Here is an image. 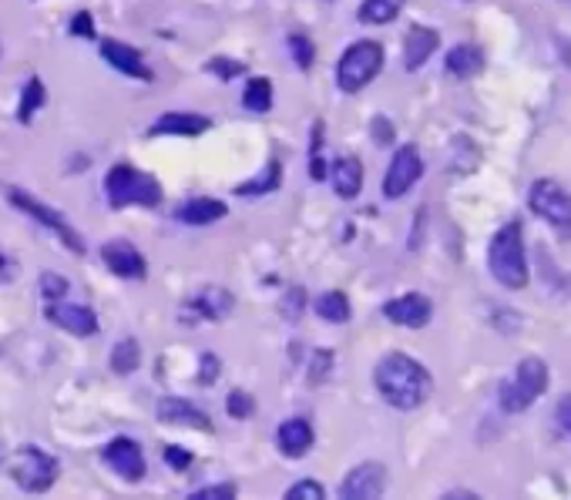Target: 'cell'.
Listing matches in <instances>:
<instances>
[{
  "mask_svg": "<svg viewBox=\"0 0 571 500\" xmlns=\"http://www.w3.org/2000/svg\"><path fill=\"white\" fill-rule=\"evenodd\" d=\"M558 420H561V427L571 433V396L561 400V406H558Z\"/></svg>",
  "mask_w": 571,
  "mask_h": 500,
  "instance_id": "cell-40",
  "label": "cell"
},
{
  "mask_svg": "<svg viewBox=\"0 0 571 500\" xmlns=\"http://www.w3.org/2000/svg\"><path fill=\"white\" fill-rule=\"evenodd\" d=\"M424 175V158L414 145H404L393 155L390 168H386V178H383V195L393 202V199H404Z\"/></svg>",
  "mask_w": 571,
  "mask_h": 500,
  "instance_id": "cell-9",
  "label": "cell"
},
{
  "mask_svg": "<svg viewBox=\"0 0 571 500\" xmlns=\"http://www.w3.org/2000/svg\"><path fill=\"white\" fill-rule=\"evenodd\" d=\"M373 134H377V145H390V128H386V121H377V124H373Z\"/></svg>",
  "mask_w": 571,
  "mask_h": 500,
  "instance_id": "cell-41",
  "label": "cell"
},
{
  "mask_svg": "<svg viewBox=\"0 0 571 500\" xmlns=\"http://www.w3.org/2000/svg\"><path fill=\"white\" fill-rule=\"evenodd\" d=\"M317 312L326 323H346L349 320V299L343 293H323L317 299Z\"/></svg>",
  "mask_w": 571,
  "mask_h": 500,
  "instance_id": "cell-28",
  "label": "cell"
},
{
  "mask_svg": "<svg viewBox=\"0 0 571 500\" xmlns=\"http://www.w3.org/2000/svg\"><path fill=\"white\" fill-rule=\"evenodd\" d=\"M105 461H108V467L121 477V480H128V484H139L142 477H145V453H142V447L135 443V440H128V437H118V440H111L108 447H105Z\"/></svg>",
  "mask_w": 571,
  "mask_h": 500,
  "instance_id": "cell-13",
  "label": "cell"
},
{
  "mask_svg": "<svg viewBox=\"0 0 571 500\" xmlns=\"http://www.w3.org/2000/svg\"><path fill=\"white\" fill-rule=\"evenodd\" d=\"M383 490H386V467L377 461L354 467L340 484L343 500H377V497H383Z\"/></svg>",
  "mask_w": 571,
  "mask_h": 500,
  "instance_id": "cell-12",
  "label": "cell"
},
{
  "mask_svg": "<svg viewBox=\"0 0 571 500\" xmlns=\"http://www.w3.org/2000/svg\"><path fill=\"white\" fill-rule=\"evenodd\" d=\"M8 199H11V205H17L21 212H27L34 222H40L44 225V229H48V233H55L74 255H84V239L71 229V225L64 222V215L61 212H55V209H48V205H44V202H37V199H31L27 192H21V189H8Z\"/></svg>",
  "mask_w": 571,
  "mask_h": 500,
  "instance_id": "cell-8",
  "label": "cell"
},
{
  "mask_svg": "<svg viewBox=\"0 0 571 500\" xmlns=\"http://www.w3.org/2000/svg\"><path fill=\"white\" fill-rule=\"evenodd\" d=\"M444 71L457 81H467L474 74L485 71V51L474 48V44H457V48L448 51V61H444Z\"/></svg>",
  "mask_w": 571,
  "mask_h": 500,
  "instance_id": "cell-22",
  "label": "cell"
},
{
  "mask_svg": "<svg viewBox=\"0 0 571 500\" xmlns=\"http://www.w3.org/2000/svg\"><path fill=\"white\" fill-rule=\"evenodd\" d=\"M44 316H48V323H55L58 330L71 333V336H95L98 333V316L95 309L87 306H78V302H64V299H55L44 306Z\"/></svg>",
  "mask_w": 571,
  "mask_h": 500,
  "instance_id": "cell-11",
  "label": "cell"
},
{
  "mask_svg": "<svg viewBox=\"0 0 571 500\" xmlns=\"http://www.w3.org/2000/svg\"><path fill=\"white\" fill-rule=\"evenodd\" d=\"M457 497H464V500H474V493H471V490H448V493H444V500H457Z\"/></svg>",
  "mask_w": 571,
  "mask_h": 500,
  "instance_id": "cell-42",
  "label": "cell"
},
{
  "mask_svg": "<svg viewBox=\"0 0 571 500\" xmlns=\"http://www.w3.org/2000/svg\"><path fill=\"white\" fill-rule=\"evenodd\" d=\"M139 362H142V349L135 340H121L115 349H111V370L128 377V373H135L139 370Z\"/></svg>",
  "mask_w": 571,
  "mask_h": 500,
  "instance_id": "cell-27",
  "label": "cell"
},
{
  "mask_svg": "<svg viewBox=\"0 0 571 500\" xmlns=\"http://www.w3.org/2000/svg\"><path fill=\"white\" fill-rule=\"evenodd\" d=\"M279 178H283V168H279V162H270L266 168H262V175L259 178H252V181H242V186L236 189V195H249V199H255V195H270V192H276L279 189Z\"/></svg>",
  "mask_w": 571,
  "mask_h": 500,
  "instance_id": "cell-25",
  "label": "cell"
},
{
  "mask_svg": "<svg viewBox=\"0 0 571 500\" xmlns=\"http://www.w3.org/2000/svg\"><path fill=\"white\" fill-rule=\"evenodd\" d=\"M105 199L111 209H124V205H158L162 202V186L139 171V168H131V165H111L108 175H105Z\"/></svg>",
  "mask_w": 571,
  "mask_h": 500,
  "instance_id": "cell-3",
  "label": "cell"
},
{
  "mask_svg": "<svg viewBox=\"0 0 571 500\" xmlns=\"http://www.w3.org/2000/svg\"><path fill=\"white\" fill-rule=\"evenodd\" d=\"M233 312V293L218 289V286H205L202 293H195L192 299H186L179 320L186 326H199L202 320H226Z\"/></svg>",
  "mask_w": 571,
  "mask_h": 500,
  "instance_id": "cell-10",
  "label": "cell"
},
{
  "mask_svg": "<svg viewBox=\"0 0 571 500\" xmlns=\"http://www.w3.org/2000/svg\"><path fill=\"white\" fill-rule=\"evenodd\" d=\"M226 410H229V417L246 420V417H252V414H255V403H252V396H249V393L233 390V393H229V400H226Z\"/></svg>",
  "mask_w": 571,
  "mask_h": 500,
  "instance_id": "cell-32",
  "label": "cell"
},
{
  "mask_svg": "<svg viewBox=\"0 0 571 500\" xmlns=\"http://www.w3.org/2000/svg\"><path fill=\"white\" fill-rule=\"evenodd\" d=\"M276 443H279V450L286 453V457H302V453L313 447V427L306 424L302 417H289V420L279 424Z\"/></svg>",
  "mask_w": 571,
  "mask_h": 500,
  "instance_id": "cell-21",
  "label": "cell"
},
{
  "mask_svg": "<svg viewBox=\"0 0 571 500\" xmlns=\"http://www.w3.org/2000/svg\"><path fill=\"white\" fill-rule=\"evenodd\" d=\"M212 128L209 118L202 115H192V111H168L162 118L152 121L148 134L152 139H158V134H179V139H195V134H205Z\"/></svg>",
  "mask_w": 571,
  "mask_h": 500,
  "instance_id": "cell-17",
  "label": "cell"
},
{
  "mask_svg": "<svg viewBox=\"0 0 571 500\" xmlns=\"http://www.w3.org/2000/svg\"><path fill=\"white\" fill-rule=\"evenodd\" d=\"M383 316L393 323V326H407V330H424L430 323V316H433V306L427 296L420 293H407V296H397V299H390L383 306Z\"/></svg>",
  "mask_w": 571,
  "mask_h": 500,
  "instance_id": "cell-15",
  "label": "cell"
},
{
  "mask_svg": "<svg viewBox=\"0 0 571 500\" xmlns=\"http://www.w3.org/2000/svg\"><path fill=\"white\" fill-rule=\"evenodd\" d=\"M330 178H333V192H336L343 202L357 199L360 189H364V165H360V158L340 155V158L333 162V168H330Z\"/></svg>",
  "mask_w": 571,
  "mask_h": 500,
  "instance_id": "cell-20",
  "label": "cell"
},
{
  "mask_svg": "<svg viewBox=\"0 0 571 500\" xmlns=\"http://www.w3.org/2000/svg\"><path fill=\"white\" fill-rule=\"evenodd\" d=\"M383 68V48L377 40H357L343 51L340 64H336V84L346 95H357L364 91Z\"/></svg>",
  "mask_w": 571,
  "mask_h": 500,
  "instance_id": "cell-5",
  "label": "cell"
},
{
  "mask_svg": "<svg viewBox=\"0 0 571 500\" xmlns=\"http://www.w3.org/2000/svg\"><path fill=\"white\" fill-rule=\"evenodd\" d=\"M528 205L538 218H545L551 229L564 239H571V192H564L558 181L538 178L532 186Z\"/></svg>",
  "mask_w": 571,
  "mask_h": 500,
  "instance_id": "cell-7",
  "label": "cell"
},
{
  "mask_svg": "<svg viewBox=\"0 0 571 500\" xmlns=\"http://www.w3.org/2000/svg\"><path fill=\"white\" fill-rule=\"evenodd\" d=\"M8 474L24 493H44L58 480V461L51 453H44L40 447H21V450H14Z\"/></svg>",
  "mask_w": 571,
  "mask_h": 500,
  "instance_id": "cell-6",
  "label": "cell"
},
{
  "mask_svg": "<svg viewBox=\"0 0 571 500\" xmlns=\"http://www.w3.org/2000/svg\"><path fill=\"white\" fill-rule=\"evenodd\" d=\"M545 390H548V367L538 356H528V359L518 362L514 377L501 383L498 403H501L504 414H521V410H528Z\"/></svg>",
  "mask_w": 571,
  "mask_h": 500,
  "instance_id": "cell-4",
  "label": "cell"
},
{
  "mask_svg": "<svg viewBox=\"0 0 571 500\" xmlns=\"http://www.w3.org/2000/svg\"><path fill=\"white\" fill-rule=\"evenodd\" d=\"M401 11H404V0H364L360 21L364 24H390Z\"/></svg>",
  "mask_w": 571,
  "mask_h": 500,
  "instance_id": "cell-26",
  "label": "cell"
},
{
  "mask_svg": "<svg viewBox=\"0 0 571 500\" xmlns=\"http://www.w3.org/2000/svg\"><path fill=\"white\" fill-rule=\"evenodd\" d=\"M233 497H236L233 484H218V487H205V490L189 493V500H233Z\"/></svg>",
  "mask_w": 571,
  "mask_h": 500,
  "instance_id": "cell-36",
  "label": "cell"
},
{
  "mask_svg": "<svg viewBox=\"0 0 571 500\" xmlns=\"http://www.w3.org/2000/svg\"><path fill=\"white\" fill-rule=\"evenodd\" d=\"M373 383L393 410H417V406H424L433 393V380H430L427 367H420V362L411 359L407 353H386L377 362Z\"/></svg>",
  "mask_w": 571,
  "mask_h": 500,
  "instance_id": "cell-1",
  "label": "cell"
},
{
  "mask_svg": "<svg viewBox=\"0 0 571 500\" xmlns=\"http://www.w3.org/2000/svg\"><path fill=\"white\" fill-rule=\"evenodd\" d=\"M289 51H293V61H296L302 71L313 68L317 51H313V44H310V37H306V34H289Z\"/></svg>",
  "mask_w": 571,
  "mask_h": 500,
  "instance_id": "cell-30",
  "label": "cell"
},
{
  "mask_svg": "<svg viewBox=\"0 0 571 500\" xmlns=\"http://www.w3.org/2000/svg\"><path fill=\"white\" fill-rule=\"evenodd\" d=\"M14 272H17V262L11 255L0 252V283H11L14 279Z\"/></svg>",
  "mask_w": 571,
  "mask_h": 500,
  "instance_id": "cell-39",
  "label": "cell"
},
{
  "mask_svg": "<svg viewBox=\"0 0 571 500\" xmlns=\"http://www.w3.org/2000/svg\"><path fill=\"white\" fill-rule=\"evenodd\" d=\"M437 48H441V34L430 31V27H411L407 40H404V68L420 71L433 58Z\"/></svg>",
  "mask_w": 571,
  "mask_h": 500,
  "instance_id": "cell-19",
  "label": "cell"
},
{
  "mask_svg": "<svg viewBox=\"0 0 571 500\" xmlns=\"http://www.w3.org/2000/svg\"><path fill=\"white\" fill-rule=\"evenodd\" d=\"M71 34L74 37H84V40H92L95 37V17L92 14H74V21H71Z\"/></svg>",
  "mask_w": 571,
  "mask_h": 500,
  "instance_id": "cell-37",
  "label": "cell"
},
{
  "mask_svg": "<svg viewBox=\"0 0 571 500\" xmlns=\"http://www.w3.org/2000/svg\"><path fill=\"white\" fill-rule=\"evenodd\" d=\"M215 373H218V359L212 353H202V383L209 386L215 380Z\"/></svg>",
  "mask_w": 571,
  "mask_h": 500,
  "instance_id": "cell-38",
  "label": "cell"
},
{
  "mask_svg": "<svg viewBox=\"0 0 571 500\" xmlns=\"http://www.w3.org/2000/svg\"><path fill=\"white\" fill-rule=\"evenodd\" d=\"M212 74H218V78H223V81H229V78H236V74H242L246 68L239 64V61H229V58H212L209 64H205Z\"/></svg>",
  "mask_w": 571,
  "mask_h": 500,
  "instance_id": "cell-35",
  "label": "cell"
},
{
  "mask_svg": "<svg viewBox=\"0 0 571 500\" xmlns=\"http://www.w3.org/2000/svg\"><path fill=\"white\" fill-rule=\"evenodd\" d=\"M102 58H105L108 68H115V71H121V74H128V78L152 81V71L145 68L142 55H139L135 48H128V44H121V40H105V44H102Z\"/></svg>",
  "mask_w": 571,
  "mask_h": 500,
  "instance_id": "cell-18",
  "label": "cell"
},
{
  "mask_svg": "<svg viewBox=\"0 0 571 500\" xmlns=\"http://www.w3.org/2000/svg\"><path fill=\"white\" fill-rule=\"evenodd\" d=\"M102 259H105V265L115 272L118 279H145L148 276V262H145V255L131 246V242H124V239H111V242H105L102 246Z\"/></svg>",
  "mask_w": 571,
  "mask_h": 500,
  "instance_id": "cell-14",
  "label": "cell"
},
{
  "mask_svg": "<svg viewBox=\"0 0 571 500\" xmlns=\"http://www.w3.org/2000/svg\"><path fill=\"white\" fill-rule=\"evenodd\" d=\"M488 265H491V276L501 286H508V289L528 286V255H524V229L518 218H511L495 233L491 249H488Z\"/></svg>",
  "mask_w": 571,
  "mask_h": 500,
  "instance_id": "cell-2",
  "label": "cell"
},
{
  "mask_svg": "<svg viewBox=\"0 0 571 500\" xmlns=\"http://www.w3.org/2000/svg\"><path fill=\"white\" fill-rule=\"evenodd\" d=\"M162 457H165V464H168L171 471H189V467L195 464L192 450H186V447H175V443H168V447L162 450Z\"/></svg>",
  "mask_w": 571,
  "mask_h": 500,
  "instance_id": "cell-33",
  "label": "cell"
},
{
  "mask_svg": "<svg viewBox=\"0 0 571 500\" xmlns=\"http://www.w3.org/2000/svg\"><path fill=\"white\" fill-rule=\"evenodd\" d=\"M242 105H246V111L266 115L273 108V81L270 78H252L242 91Z\"/></svg>",
  "mask_w": 571,
  "mask_h": 500,
  "instance_id": "cell-24",
  "label": "cell"
},
{
  "mask_svg": "<svg viewBox=\"0 0 571 500\" xmlns=\"http://www.w3.org/2000/svg\"><path fill=\"white\" fill-rule=\"evenodd\" d=\"M226 215H229V209L218 199H189L179 212H175V218L182 225H212V222H223Z\"/></svg>",
  "mask_w": 571,
  "mask_h": 500,
  "instance_id": "cell-23",
  "label": "cell"
},
{
  "mask_svg": "<svg viewBox=\"0 0 571 500\" xmlns=\"http://www.w3.org/2000/svg\"><path fill=\"white\" fill-rule=\"evenodd\" d=\"M64 293H68V279H61L58 272H40V296H44V302L64 299Z\"/></svg>",
  "mask_w": 571,
  "mask_h": 500,
  "instance_id": "cell-31",
  "label": "cell"
},
{
  "mask_svg": "<svg viewBox=\"0 0 571 500\" xmlns=\"http://www.w3.org/2000/svg\"><path fill=\"white\" fill-rule=\"evenodd\" d=\"M326 490L317 480H299L286 490V500H323Z\"/></svg>",
  "mask_w": 571,
  "mask_h": 500,
  "instance_id": "cell-34",
  "label": "cell"
},
{
  "mask_svg": "<svg viewBox=\"0 0 571 500\" xmlns=\"http://www.w3.org/2000/svg\"><path fill=\"white\" fill-rule=\"evenodd\" d=\"M44 105V84H40V78H31L27 84H24V91H21V105H17V121L21 124H27L34 115H37V108Z\"/></svg>",
  "mask_w": 571,
  "mask_h": 500,
  "instance_id": "cell-29",
  "label": "cell"
},
{
  "mask_svg": "<svg viewBox=\"0 0 571 500\" xmlns=\"http://www.w3.org/2000/svg\"><path fill=\"white\" fill-rule=\"evenodd\" d=\"M155 417L162 424H171V427H192V430H202V433H212V420L199 410V406H192L189 400L182 396H165L158 403Z\"/></svg>",
  "mask_w": 571,
  "mask_h": 500,
  "instance_id": "cell-16",
  "label": "cell"
}]
</instances>
